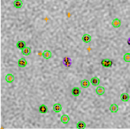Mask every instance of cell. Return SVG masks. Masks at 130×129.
<instances>
[{
  "mask_svg": "<svg viewBox=\"0 0 130 129\" xmlns=\"http://www.w3.org/2000/svg\"><path fill=\"white\" fill-rule=\"evenodd\" d=\"M124 60L125 62H130V53L127 52L124 55Z\"/></svg>",
  "mask_w": 130,
  "mask_h": 129,
  "instance_id": "obj_21",
  "label": "cell"
},
{
  "mask_svg": "<svg viewBox=\"0 0 130 129\" xmlns=\"http://www.w3.org/2000/svg\"><path fill=\"white\" fill-rule=\"evenodd\" d=\"M16 46H17V48L18 49H20V50H23V49L26 47V43L23 40H19L16 44Z\"/></svg>",
  "mask_w": 130,
  "mask_h": 129,
  "instance_id": "obj_4",
  "label": "cell"
},
{
  "mask_svg": "<svg viewBox=\"0 0 130 129\" xmlns=\"http://www.w3.org/2000/svg\"><path fill=\"white\" fill-rule=\"evenodd\" d=\"M110 111L111 112H113V113H115V112H117L118 111V105H117V104H112L110 106Z\"/></svg>",
  "mask_w": 130,
  "mask_h": 129,
  "instance_id": "obj_15",
  "label": "cell"
},
{
  "mask_svg": "<svg viewBox=\"0 0 130 129\" xmlns=\"http://www.w3.org/2000/svg\"><path fill=\"white\" fill-rule=\"evenodd\" d=\"M42 56L44 57L45 59H48L52 57V52L49 50H45L42 52Z\"/></svg>",
  "mask_w": 130,
  "mask_h": 129,
  "instance_id": "obj_13",
  "label": "cell"
},
{
  "mask_svg": "<svg viewBox=\"0 0 130 129\" xmlns=\"http://www.w3.org/2000/svg\"><path fill=\"white\" fill-rule=\"evenodd\" d=\"M63 64L64 65L65 67L68 68L72 66V59L69 58V57H64L63 59Z\"/></svg>",
  "mask_w": 130,
  "mask_h": 129,
  "instance_id": "obj_2",
  "label": "cell"
},
{
  "mask_svg": "<svg viewBox=\"0 0 130 129\" xmlns=\"http://www.w3.org/2000/svg\"><path fill=\"white\" fill-rule=\"evenodd\" d=\"M81 94V90H79L78 87H73L72 90V94L74 96V97H78Z\"/></svg>",
  "mask_w": 130,
  "mask_h": 129,
  "instance_id": "obj_8",
  "label": "cell"
},
{
  "mask_svg": "<svg viewBox=\"0 0 130 129\" xmlns=\"http://www.w3.org/2000/svg\"><path fill=\"white\" fill-rule=\"evenodd\" d=\"M27 64H27V61L24 58H21L20 59H18V67H21V68L26 67L27 66Z\"/></svg>",
  "mask_w": 130,
  "mask_h": 129,
  "instance_id": "obj_6",
  "label": "cell"
},
{
  "mask_svg": "<svg viewBox=\"0 0 130 129\" xmlns=\"http://www.w3.org/2000/svg\"><path fill=\"white\" fill-rule=\"evenodd\" d=\"M91 36L89 35V34H83V37H82V40L83 41L84 43L87 44V43H90L91 41Z\"/></svg>",
  "mask_w": 130,
  "mask_h": 129,
  "instance_id": "obj_9",
  "label": "cell"
},
{
  "mask_svg": "<svg viewBox=\"0 0 130 129\" xmlns=\"http://www.w3.org/2000/svg\"><path fill=\"white\" fill-rule=\"evenodd\" d=\"M127 43H128L129 45H130V37L128 39V40H127Z\"/></svg>",
  "mask_w": 130,
  "mask_h": 129,
  "instance_id": "obj_22",
  "label": "cell"
},
{
  "mask_svg": "<svg viewBox=\"0 0 130 129\" xmlns=\"http://www.w3.org/2000/svg\"><path fill=\"white\" fill-rule=\"evenodd\" d=\"M52 109H53V111L55 112H59L62 111V105L59 103H56L53 105Z\"/></svg>",
  "mask_w": 130,
  "mask_h": 129,
  "instance_id": "obj_10",
  "label": "cell"
},
{
  "mask_svg": "<svg viewBox=\"0 0 130 129\" xmlns=\"http://www.w3.org/2000/svg\"><path fill=\"white\" fill-rule=\"evenodd\" d=\"M60 120H61V122L63 123H67L69 122V120H70V117L68 115H63V116H61L60 118Z\"/></svg>",
  "mask_w": 130,
  "mask_h": 129,
  "instance_id": "obj_16",
  "label": "cell"
},
{
  "mask_svg": "<svg viewBox=\"0 0 130 129\" xmlns=\"http://www.w3.org/2000/svg\"><path fill=\"white\" fill-rule=\"evenodd\" d=\"M101 64L102 67L109 68L113 66V61L109 59H102L101 61Z\"/></svg>",
  "mask_w": 130,
  "mask_h": 129,
  "instance_id": "obj_1",
  "label": "cell"
},
{
  "mask_svg": "<svg viewBox=\"0 0 130 129\" xmlns=\"http://www.w3.org/2000/svg\"><path fill=\"white\" fill-rule=\"evenodd\" d=\"M86 128V123L83 121H78L76 124V128L78 129H83Z\"/></svg>",
  "mask_w": 130,
  "mask_h": 129,
  "instance_id": "obj_20",
  "label": "cell"
},
{
  "mask_svg": "<svg viewBox=\"0 0 130 129\" xmlns=\"http://www.w3.org/2000/svg\"><path fill=\"white\" fill-rule=\"evenodd\" d=\"M14 76H13L12 74H7L5 77V79H6V82L8 83H12L14 81Z\"/></svg>",
  "mask_w": 130,
  "mask_h": 129,
  "instance_id": "obj_7",
  "label": "cell"
},
{
  "mask_svg": "<svg viewBox=\"0 0 130 129\" xmlns=\"http://www.w3.org/2000/svg\"><path fill=\"white\" fill-rule=\"evenodd\" d=\"M121 100L122 101H128L129 100V95L127 93H123L121 94Z\"/></svg>",
  "mask_w": 130,
  "mask_h": 129,
  "instance_id": "obj_19",
  "label": "cell"
},
{
  "mask_svg": "<svg viewBox=\"0 0 130 129\" xmlns=\"http://www.w3.org/2000/svg\"><path fill=\"white\" fill-rule=\"evenodd\" d=\"M22 54L24 56H29L31 54V48L30 47H26L23 50H21Z\"/></svg>",
  "mask_w": 130,
  "mask_h": 129,
  "instance_id": "obj_18",
  "label": "cell"
},
{
  "mask_svg": "<svg viewBox=\"0 0 130 129\" xmlns=\"http://www.w3.org/2000/svg\"><path fill=\"white\" fill-rule=\"evenodd\" d=\"M39 112H40V113H42V114L46 113V112H48L47 106H46L45 105H40L39 106Z\"/></svg>",
  "mask_w": 130,
  "mask_h": 129,
  "instance_id": "obj_17",
  "label": "cell"
},
{
  "mask_svg": "<svg viewBox=\"0 0 130 129\" xmlns=\"http://www.w3.org/2000/svg\"><path fill=\"white\" fill-rule=\"evenodd\" d=\"M91 83L94 86H98L100 84V79L98 77H93L91 79Z\"/></svg>",
  "mask_w": 130,
  "mask_h": 129,
  "instance_id": "obj_12",
  "label": "cell"
},
{
  "mask_svg": "<svg viewBox=\"0 0 130 129\" xmlns=\"http://www.w3.org/2000/svg\"><path fill=\"white\" fill-rule=\"evenodd\" d=\"M23 5V2L21 0H14L13 1V6L17 9H20V8Z\"/></svg>",
  "mask_w": 130,
  "mask_h": 129,
  "instance_id": "obj_14",
  "label": "cell"
},
{
  "mask_svg": "<svg viewBox=\"0 0 130 129\" xmlns=\"http://www.w3.org/2000/svg\"><path fill=\"white\" fill-rule=\"evenodd\" d=\"M95 91H96V94L98 96H102V95H103L105 94V88H104V87H102V86H98V87L95 90Z\"/></svg>",
  "mask_w": 130,
  "mask_h": 129,
  "instance_id": "obj_11",
  "label": "cell"
},
{
  "mask_svg": "<svg viewBox=\"0 0 130 129\" xmlns=\"http://www.w3.org/2000/svg\"><path fill=\"white\" fill-rule=\"evenodd\" d=\"M80 85H81V86L84 89L88 88L91 85V82L89 80H87V79H83V80L80 82Z\"/></svg>",
  "mask_w": 130,
  "mask_h": 129,
  "instance_id": "obj_5",
  "label": "cell"
},
{
  "mask_svg": "<svg viewBox=\"0 0 130 129\" xmlns=\"http://www.w3.org/2000/svg\"><path fill=\"white\" fill-rule=\"evenodd\" d=\"M121 21L119 18H114L112 21V26L113 28H119L121 26Z\"/></svg>",
  "mask_w": 130,
  "mask_h": 129,
  "instance_id": "obj_3",
  "label": "cell"
}]
</instances>
